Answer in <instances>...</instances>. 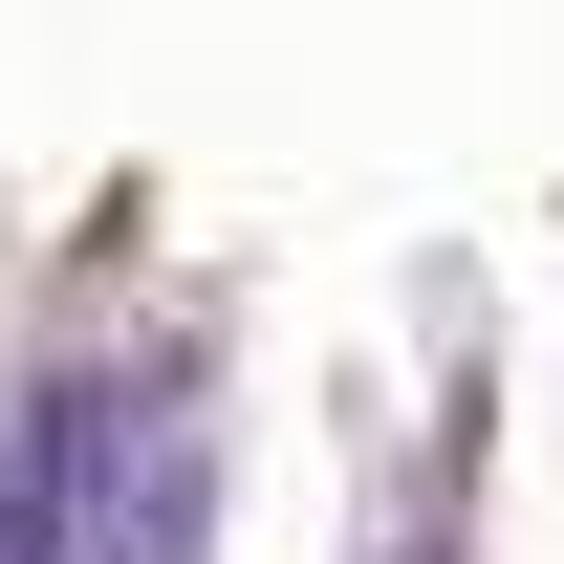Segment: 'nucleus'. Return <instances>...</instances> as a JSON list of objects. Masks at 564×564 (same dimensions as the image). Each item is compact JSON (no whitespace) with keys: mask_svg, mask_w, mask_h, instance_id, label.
<instances>
[{"mask_svg":"<svg viewBox=\"0 0 564 564\" xmlns=\"http://www.w3.org/2000/svg\"><path fill=\"white\" fill-rule=\"evenodd\" d=\"M369 564H456V521H391V543H369Z\"/></svg>","mask_w":564,"mask_h":564,"instance_id":"obj_2","label":"nucleus"},{"mask_svg":"<svg viewBox=\"0 0 564 564\" xmlns=\"http://www.w3.org/2000/svg\"><path fill=\"white\" fill-rule=\"evenodd\" d=\"M109 348H44L22 369V434H0V564H87V478H109Z\"/></svg>","mask_w":564,"mask_h":564,"instance_id":"obj_1","label":"nucleus"}]
</instances>
